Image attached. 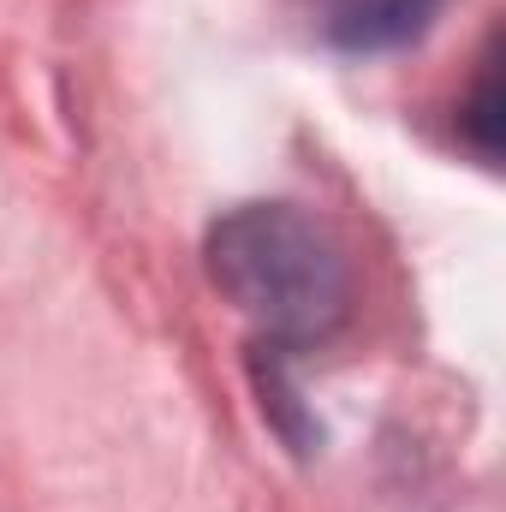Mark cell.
Here are the masks:
<instances>
[{
    "mask_svg": "<svg viewBox=\"0 0 506 512\" xmlns=\"http://www.w3.org/2000/svg\"><path fill=\"white\" fill-rule=\"evenodd\" d=\"M203 262L215 292L251 322L256 352H304L328 340L352 310V256L340 233L298 203H239L227 209Z\"/></svg>",
    "mask_w": 506,
    "mask_h": 512,
    "instance_id": "1",
    "label": "cell"
},
{
    "mask_svg": "<svg viewBox=\"0 0 506 512\" xmlns=\"http://www.w3.org/2000/svg\"><path fill=\"white\" fill-rule=\"evenodd\" d=\"M441 0H316V30L346 54L405 48L435 24Z\"/></svg>",
    "mask_w": 506,
    "mask_h": 512,
    "instance_id": "2",
    "label": "cell"
},
{
    "mask_svg": "<svg viewBox=\"0 0 506 512\" xmlns=\"http://www.w3.org/2000/svg\"><path fill=\"white\" fill-rule=\"evenodd\" d=\"M465 137H471V149L495 167V155H501V78H495V60H483V78H477V96L465 102Z\"/></svg>",
    "mask_w": 506,
    "mask_h": 512,
    "instance_id": "3",
    "label": "cell"
}]
</instances>
